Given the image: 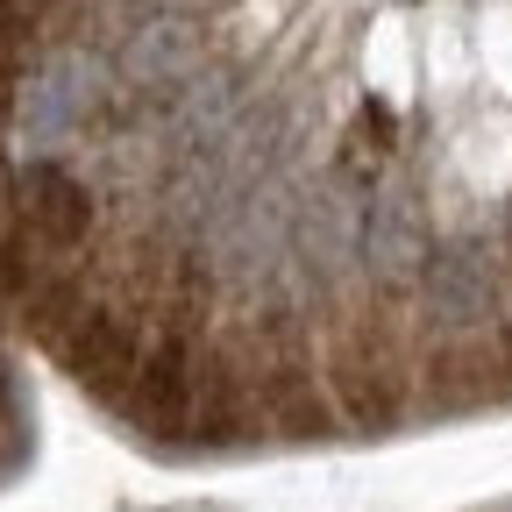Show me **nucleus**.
I'll return each instance as SVG.
<instances>
[{
	"instance_id": "nucleus-3",
	"label": "nucleus",
	"mask_w": 512,
	"mask_h": 512,
	"mask_svg": "<svg viewBox=\"0 0 512 512\" xmlns=\"http://www.w3.org/2000/svg\"><path fill=\"white\" fill-rule=\"evenodd\" d=\"M420 299H427V313L441 320V328H477V320L498 306L491 256L477 242H456V249L427 256V264H420Z\"/></svg>"
},
{
	"instance_id": "nucleus-1",
	"label": "nucleus",
	"mask_w": 512,
	"mask_h": 512,
	"mask_svg": "<svg viewBox=\"0 0 512 512\" xmlns=\"http://www.w3.org/2000/svg\"><path fill=\"white\" fill-rule=\"evenodd\" d=\"M93 228V192L86 178H72L64 164L36 157L22 178H15V242L22 256H43V264H57L64 249H79Z\"/></svg>"
},
{
	"instance_id": "nucleus-2",
	"label": "nucleus",
	"mask_w": 512,
	"mask_h": 512,
	"mask_svg": "<svg viewBox=\"0 0 512 512\" xmlns=\"http://www.w3.org/2000/svg\"><path fill=\"white\" fill-rule=\"evenodd\" d=\"M93 100H100V72H93L86 57H50V64H36V79H29L22 100H15L22 143H29V150H57L64 136H79V128H86Z\"/></svg>"
},
{
	"instance_id": "nucleus-4",
	"label": "nucleus",
	"mask_w": 512,
	"mask_h": 512,
	"mask_svg": "<svg viewBox=\"0 0 512 512\" xmlns=\"http://www.w3.org/2000/svg\"><path fill=\"white\" fill-rule=\"evenodd\" d=\"M363 264L377 278H406V271L427 264V221L406 192H377L363 207Z\"/></svg>"
}]
</instances>
